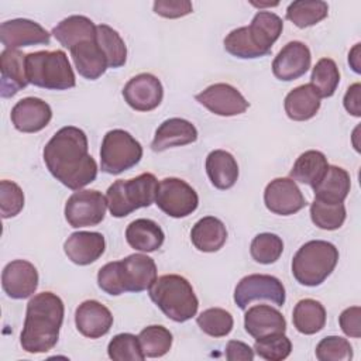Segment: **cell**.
<instances>
[{
    "label": "cell",
    "mask_w": 361,
    "mask_h": 361,
    "mask_svg": "<svg viewBox=\"0 0 361 361\" xmlns=\"http://www.w3.org/2000/svg\"><path fill=\"white\" fill-rule=\"evenodd\" d=\"M76 329L89 338H99L109 333L113 326V314L97 300L82 302L75 312Z\"/></svg>",
    "instance_id": "20"
},
{
    "label": "cell",
    "mask_w": 361,
    "mask_h": 361,
    "mask_svg": "<svg viewBox=\"0 0 361 361\" xmlns=\"http://www.w3.org/2000/svg\"><path fill=\"white\" fill-rule=\"evenodd\" d=\"M190 240L199 251L216 252L224 245L227 240V230L220 219L206 216L192 227Z\"/></svg>",
    "instance_id": "30"
},
{
    "label": "cell",
    "mask_w": 361,
    "mask_h": 361,
    "mask_svg": "<svg viewBox=\"0 0 361 361\" xmlns=\"http://www.w3.org/2000/svg\"><path fill=\"white\" fill-rule=\"evenodd\" d=\"M24 207V193L21 188L11 180L0 182V212L3 219L17 216Z\"/></svg>",
    "instance_id": "44"
},
{
    "label": "cell",
    "mask_w": 361,
    "mask_h": 361,
    "mask_svg": "<svg viewBox=\"0 0 361 361\" xmlns=\"http://www.w3.org/2000/svg\"><path fill=\"white\" fill-rule=\"evenodd\" d=\"M25 54L18 49H4L0 55V94L13 97L30 82L27 79Z\"/></svg>",
    "instance_id": "21"
},
{
    "label": "cell",
    "mask_w": 361,
    "mask_h": 361,
    "mask_svg": "<svg viewBox=\"0 0 361 361\" xmlns=\"http://www.w3.org/2000/svg\"><path fill=\"white\" fill-rule=\"evenodd\" d=\"M148 293L162 313L178 323L192 319L199 307V300L190 282L176 274L157 278Z\"/></svg>",
    "instance_id": "5"
},
{
    "label": "cell",
    "mask_w": 361,
    "mask_h": 361,
    "mask_svg": "<svg viewBox=\"0 0 361 361\" xmlns=\"http://www.w3.org/2000/svg\"><path fill=\"white\" fill-rule=\"evenodd\" d=\"M244 327L257 340L271 334L285 333L286 320L278 309L268 305H257L245 312Z\"/></svg>",
    "instance_id": "23"
},
{
    "label": "cell",
    "mask_w": 361,
    "mask_h": 361,
    "mask_svg": "<svg viewBox=\"0 0 361 361\" xmlns=\"http://www.w3.org/2000/svg\"><path fill=\"white\" fill-rule=\"evenodd\" d=\"M312 55L300 41L288 42L275 56L272 62V72L276 79L290 82L303 76L310 68Z\"/></svg>",
    "instance_id": "18"
},
{
    "label": "cell",
    "mask_w": 361,
    "mask_h": 361,
    "mask_svg": "<svg viewBox=\"0 0 361 361\" xmlns=\"http://www.w3.org/2000/svg\"><path fill=\"white\" fill-rule=\"evenodd\" d=\"M283 251V241L272 233H261L255 235L250 245V254L255 262L274 264L279 259Z\"/></svg>",
    "instance_id": "38"
},
{
    "label": "cell",
    "mask_w": 361,
    "mask_h": 361,
    "mask_svg": "<svg viewBox=\"0 0 361 361\" xmlns=\"http://www.w3.org/2000/svg\"><path fill=\"white\" fill-rule=\"evenodd\" d=\"M316 358L319 361H350L353 347L344 337L327 336L316 345Z\"/></svg>",
    "instance_id": "43"
},
{
    "label": "cell",
    "mask_w": 361,
    "mask_h": 361,
    "mask_svg": "<svg viewBox=\"0 0 361 361\" xmlns=\"http://www.w3.org/2000/svg\"><path fill=\"white\" fill-rule=\"evenodd\" d=\"M197 326L210 337H224L233 330V316L221 307H210L203 310L197 319Z\"/></svg>",
    "instance_id": "39"
},
{
    "label": "cell",
    "mask_w": 361,
    "mask_h": 361,
    "mask_svg": "<svg viewBox=\"0 0 361 361\" xmlns=\"http://www.w3.org/2000/svg\"><path fill=\"white\" fill-rule=\"evenodd\" d=\"M65 307L62 299L52 292H41L27 303L24 327L20 334L23 350L30 354L48 353L59 338Z\"/></svg>",
    "instance_id": "2"
},
{
    "label": "cell",
    "mask_w": 361,
    "mask_h": 361,
    "mask_svg": "<svg viewBox=\"0 0 361 361\" xmlns=\"http://www.w3.org/2000/svg\"><path fill=\"white\" fill-rule=\"evenodd\" d=\"M292 322L302 334H316L326 324V309L314 299H302L295 305Z\"/></svg>",
    "instance_id": "33"
},
{
    "label": "cell",
    "mask_w": 361,
    "mask_h": 361,
    "mask_svg": "<svg viewBox=\"0 0 361 361\" xmlns=\"http://www.w3.org/2000/svg\"><path fill=\"white\" fill-rule=\"evenodd\" d=\"M329 14V6L322 0H298L288 6L286 18L299 28L314 25Z\"/></svg>",
    "instance_id": "34"
},
{
    "label": "cell",
    "mask_w": 361,
    "mask_h": 361,
    "mask_svg": "<svg viewBox=\"0 0 361 361\" xmlns=\"http://www.w3.org/2000/svg\"><path fill=\"white\" fill-rule=\"evenodd\" d=\"M52 35L62 47L71 51L83 41L96 39V25L85 16H69L54 27Z\"/></svg>",
    "instance_id": "27"
},
{
    "label": "cell",
    "mask_w": 361,
    "mask_h": 361,
    "mask_svg": "<svg viewBox=\"0 0 361 361\" xmlns=\"http://www.w3.org/2000/svg\"><path fill=\"white\" fill-rule=\"evenodd\" d=\"M0 41L6 49L31 45H48L51 34L38 23L28 18H14L1 23Z\"/></svg>",
    "instance_id": "15"
},
{
    "label": "cell",
    "mask_w": 361,
    "mask_h": 361,
    "mask_svg": "<svg viewBox=\"0 0 361 361\" xmlns=\"http://www.w3.org/2000/svg\"><path fill=\"white\" fill-rule=\"evenodd\" d=\"M1 286L11 299L30 298L38 288L37 268L25 259L8 262L1 272Z\"/></svg>",
    "instance_id": "17"
},
{
    "label": "cell",
    "mask_w": 361,
    "mask_h": 361,
    "mask_svg": "<svg viewBox=\"0 0 361 361\" xmlns=\"http://www.w3.org/2000/svg\"><path fill=\"white\" fill-rule=\"evenodd\" d=\"M25 69L28 82L42 89L66 90L76 85L68 56L61 49L27 54Z\"/></svg>",
    "instance_id": "7"
},
{
    "label": "cell",
    "mask_w": 361,
    "mask_h": 361,
    "mask_svg": "<svg viewBox=\"0 0 361 361\" xmlns=\"http://www.w3.org/2000/svg\"><path fill=\"white\" fill-rule=\"evenodd\" d=\"M142 158L141 144L127 131L116 128L106 133L100 147L102 171L118 175L135 166Z\"/></svg>",
    "instance_id": "9"
},
{
    "label": "cell",
    "mask_w": 361,
    "mask_h": 361,
    "mask_svg": "<svg viewBox=\"0 0 361 361\" xmlns=\"http://www.w3.org/2000/svg\"><path fill=\"white\" fill-rule=\"evenodd\" d=\"M96 42L103 51L109 68H120L126 63L127 48L116 30L106 24L96 25Z\"/></svg>",
    "instance_id": "35"
},
{
    "label": "cell",
    "mask_w": 361,
    "mask_h": 361,
    "mask_svg": "<svg viewBox=\"0 0 361 361\" xmlns=\"http://www.w3.org/2000/svg\"><path fill=\"white\" fill-rule=\"evenodd\" d=\"M283 28L282 18L271 11H258L251 24L233 30L224 38V49L241 59H254L271 52Z\"/></svg>",
    "instance_id": "3"
},
{
    "label": "cell",
    "mask_w": 361,
    "mask_h": 361,
    "mask_svg": "<svg viewBox=\"0 0 361 361\" xmlns=\"http://www.w3.org/2000/svg\"><path fill=\"white\" fill-rule=\"evenodd\" d=\"M285 288L282 282L264 274H251L244 276L234 289V302L240 309H247L255 300H267L278 307L285 303Z\"/></svg>",
    "instance_id": "10"
},
{
    "label": "cell",
    "mask_w": 361,
    "mask_h": 361,
    "mask_svg": "<svg viewBox=\"0 0 361 361\" xmlns=\"http://www.w3.org/2000/svg\"><path fill=\"white\" fill-rule=\"evenodd\" d=\"M162 228L149 219H137L131 221L126 230V240L134 250L142 252L157 251L164 243Z\"/></svg>",
    "instance_id": "31"
},
{
    "label": "cell",
    "mask_w": 361,
    "mask_h": 361,
    "mask_svg": "<svg viewBox=\"0 0 361 361\" xmlns=\"http://www.w3.org/2000/svg\"><path fill=\"white\" fill-rule=\"evenodd\" d=\"M340 83V72L336 62L330 58H322L317 61L312 71L310 85L322 97H331Z\"/></svg>",
    "instance_id": "37"
},
{
    "label": "cell",
    "mask_w": 361,
    "mask_h": 361,
    "mask_svg": "<svg viewBox=\"0 0 361 361\" xmlns=\"http://www.w3.org/2000/svg\"><path fill=\"white\" fill-rule=\"evenodd\" d=\"M348 62L351 65V68L354 69V72L360 73V44H355V47L351 49V52L348 54Z\"/></svg>",
    "instance_id": "49"
},
{
    "label": "cell",
    "mask_w": 361,
    "mask_h": 361,
    "mask_svg": "<svg viewBox=\"0 0 361 361\" xmlns=\"http://www.w3.org/2000/svg\"><path fill=\"white\" fill-rule=\"evenodd\" d=\"M360 92H361V85L360 83H354L351 85L345 94H344V107L345 110L355 117L361 116V99H360Z\"/></svg>",
    "instance_id": "48"
},
{
    "label": "cell",
    "mask_w": 361,
    "mask_h": 361,
    "mask_svg": "<svg viewBox=\"0 0 361 361\" xmlns=\"http://www.w3.org/2000/svg\"><path fill=\"white\" fill-rule=\"evenodd\" d=\"M226 358L228 361H252L254 350L243 341L230 340L226 345Z\"/></svg>",
    "instance_id": "47"
},
{
    "label": "cell",
    "mask_w": 361,
    "mask_h": 361,
    "mask_svg": "<svg viewBox=\"0 0 361 361\" xmlns=\"http://www.w3.org/2000/svg\"><path fill=\"white\" fill-rule=\"evenodd\" d=\"M193 10L189 0H157L154 1V11L165 18H179L190 14Z\"/></svg>",
    "instance_id": "45"
},
{
    "label": "cell",
    "mask_w": 361,
    "mask_h": 361,
    "mask_svg": "<svg viewBox=\"0 0 361 361\" xmlns=\"http://www.w3.org/2000/svg\"><path fill=\"white\" fill-rule=\"evenodd\" d=\"M157 279V265L144 254H131L121 261H113L99 269V288L118 296L124 292H142L151 288Z\"/></svg>",
    "instance_id": "4"
},
{
    "label": "cell",
    "mask_w": 361,
    "mask_h": 361,
    "mask_svg": "<svg viewBox=\"0 0 361 361\" xmlns=\"http://www.w3.org/2000/svg\"><path fill=\"white\" fill-rule=\"evenodd\" d=\"M264 203L274 214L290 216L306 206V199L293 179L276 178L267 185Z\"/></svg>",
    "instance_id": "14"
},
{
    "label": "cell",
    "mask_w": 361,
    "mask_h": 361,
    "mask_svg": "<svg viewBox=\"0 0 361 361\" xmlns=\"http://www.w3.org/2000/svg\"><path fill=\"white\" fill-rule=\"evenodd\" d=\"M327 168L329 162L326 155L320 151L309 149L300 154L299 158L295 161L289 176L296 182L314 188L324 176Z\"/></svg>",
    "instance_id": "32"
},
{
    "label": "cell",
    "mask_w": 361,
    "mask_h": 361,
    "mask_svg": "<svg viewBox=\"0 0 361 361\" xmlns=\"http://www.w3.org/2000/svg\"><path fill=\"white\" fill-rule=\"evenodd\" d=\"M338 250L329 241L312 240L303 244L292 259L293 278L305 286H319L334 271Z\"/></svg>",
    "instance_id": "6"
},
{
    "label": "cell",
    "mask_w": 361,
    "mask_h": 361,
    "mask_svg": "<svg viewBox=\"0 0 361 361\" xmlns=\"http://www.w3.org/2000/svg\"><path fill=\"white\" fill-rule=\"evenodd\" d=\"M196 140H197L196 127L185 118L173 117V118L165 120L157 128L154 140L151 142V148L155 152H161L168 148L192 144Z\"/></svg>",
    "instance_id": "24"
},
{
    "label": "cell",
    "mask_w": 361,
    "mask_h": 361,
    "mask_svg": "<svg viewBox=\"0 0 361 361\" xmlns=\"http://www.w3.org/2000/svg\"><path fill=\"white\" fill-rule=\"evenodd\" d=\"M254 351L257 355L267 361H282L290 354L292 343L285 336V333L271 334L262 338H257Z\"/></svg>",
    "instance_id": "42"
},
{
    "label": "cell",
    "mask_w": 361,
    "mask_h": 361,
    "mask_svg": "<svg viewBox=\"0 0 361 361\" xmlns=\"http://www.w3.org/2000/svg\"><path fill=\"white\" fill-rule=\"evenodd\" d=\"M107 200L99 190H78L65 204V219L71 227H92L103 221Z\"/></svg>",
    "instance_id": "12"
},
{
    "label": "cell",
    "mask_w": 361,
    "mask_h": 361,
    "mask_svg": "<svg viewBox=\"0 0 361 361\" xmlns=\"http://www.w3.org/2000/svg\"><path fill=\"white\" fill-rule=\"evenodd\" d=\"M42 157L51 175L72 190L85 188L97 176V164L89 155L87 137L78 127L58 130L44 147Z\"/></svg>",
    "instance_id": "1"
},
{
    "label": "cell",
    "mask_w": 361,
    "mask_h": 361,
    "mask_svg": "<svg viewBox=\"0 0 361 361\" xmlns=\"http://www.w3.org/2000/svg\"><path fill=\"white\" fill-rule=\"evenodd\" d=\"M106 250L103 234L96 231L72 233L63 244L66 257L76 265H89L97 261Z\"/></svg>",
    "instance_id": "22"
},
{
    "label": "cell",
    "mask_w": 361,
    "mask_h": 361,
    "mask_svg": "<svg viewBox=\"0 0 361 361\" xmlns=\"http://www.w3.org/2000/svg\"><path fill=\"white\" fill-rule=\"evenodd\" d=\"M11 123L21 133H37L45 128L51 118L52 110L47 102L38 97H24L11 109Z\"/></svg>",
    "instance_id": "19"
},
{
    "label": "cell",
    "mask_w": 361,
    "mask_h": 361,
    "mask_svg": "<svg viewBox=\"0 0 361 361\" xmlns=\"http://www.w3.org/2000/svg\"><path fill=\"white\" fill-rule=\"evenodd\" d=\"M107 354L114 361H142L145 358L138 336L131 333L114 336L107 345Z\"/></svg>",
    "instance_id": "41"
},
{
    "label": "cell",
    "mask_w": 361,
    "mask_h": 361,
    "mask_svg": "<svg viewBox=\"0 0 361 361\" xmlns=\"http://www.w3.org/2000/svg\"><path fill=\"white\" fill-rule=\"evenodd\" d=\"M360 316H361L360 306H351V307H347L345 310L341 312V314L338 317V323H340V327H341V330L345 336L353 337V338H360L361 337Z\"/></svg>",
    "instance_id": "46"
},
{
    "label": "cell",
    "mask_w": 361,
    "mask_h": 361,
    "mask_svg": "<svg viewBox=\"0 0 361 361\" xmlns=\"http://www.w3.org/2000/svg\"><path fill=\"white\" fill-rule=\"evenodd\" d=\"M351 188V179L345 169L329 165L322 180L313 188L314 199L329 204H338L345 200Z\"/></svg>",
    "instance_id": "26"
},
{
    "label": "cell",
    "mask_w": 361,
    "mask_h": 361,
    "mask_svg": "<svg viewBox=\"0 0 361 361\" xmlns=\"http://www.w3.org/2000/svg\"><path fill=\"white\" fill-rule=\"evenodd\" d=\"M283 106L285 113L290 120L306 121L314 117L319 111L320 96L310 83L300 85L286 94Z\"/></svg>",
    "instance_id": "28"
},
{
    "label": "cell",
    "mask_w": 361,
    "mask_h": 361,
    "mask_svg": "<svg viewBox=\"0 0 361 361\" xmlns=\"http://www.w3.org/2000/svg\"><path fill=\"white\" fill-rule=\"evenodd\" d=\"M123 96L131 109L137 111H151L161 104L164 89L157 76L140 73L126 83Z\"/></svg>",
    "instance_id": "16"
},
{
    "label": "cell",
    "mask_w": 361,
    "mask_h": 361,
    "mask_svg": "<svg viewBox=\"0 0 361 361\" xmlns=\"http://www.w3.org/2000/svg\"><path fill=\"white\" fill-rule=\"evenodd\" d=\"M155 204L168 216L180 219L192 214L199 204L195 189L179 178H165L158 183Z\"/></svg>",
    "instance_id": "11"
},
{
    "label": "cell",
    "mask_w": 361,
    "mask_h": 361,
    "mask_svg": "<svg viewBox=\"0 0 361 361\" xmlns=\"http://www.w3.org/2000/svg\"><path fill=\"white\" fill-rule=\"evenodd\" d=\"M195 99L209 111L223 117L241 114L250 106V103L240 93V90L228 83L210 85L204 90L197 93Z\"/></svg>",
    "instance_id": "13"
},
{
    "label": "cell",
    "mask_w": 361,
    "mask_h": 361,
    "mask_svg": "<svg viewBox=\"0 0 361 361\" xmlns=\"http://www.w3.org/2000/svg\"><path fill=\"white\" fill-rule=\"evenodd\" d=\"M138 341L145 357L158 358L171 350L172 333L164 326L152 324L140 331Z\"/></svg>",
    "instance_id": "36"
},
{
    "label": "cell",
    "mask_w": 361,
    "mask_h": 361,
    "mask_svg": "<svg viewBox=\"0 0 361 361\" xmlns=\"http://www.w3.org/2000/svg\"><path fill=\"white\" fill-rule=\"evenodd\" d=\"M206 172L212 185L221 190L233 188L238 179L237 161L224 149H214L207 155Z\"/></svg>",
    "instance_id": "29"
},
{
    "label": "cell",
    "mask_w": 361,
    "mask_h": 361,
    "mask_svg": "<svg viewBox=\"0 0 361 361\" xmlns=\"http://www.w3.org/2000/svg\"><path fill=\"white\" fill-rule=\"evenodd\" d=\"M310 217L319 228L337 230L345 220V206L343 203L329 204L314 199L310 204Z\"/></svg>",
    "instance_id": "40"
},
{
    "label": "cell",
    "mask_w": 361,
    "mask_h": 361,
    "mask_svg": "<svg viewBox=\"0 0 361 361\" xmlns=\"http://www.w3.org/2000/svg\"><path fill=\"white\" fill-rule=\"evenodd\" d=\"M71 56L79 75L89 80L99 79L109 68L107 59L100 47L97 45L96 39L83 41L75 45L71 49Z\"/></svg>",
    "instance_id": "25"
},
{
    "label": "cell",
    "mask_w": 361,
    "mask_h": 361,
    "mask_svg": "<svg viewBox=\"0 0 361 361\" xmlns=\"http://www.w3.org/2000/svg\"><path fill=\"white\" fill-rule=\"evenodd\" d=\"M158 180L155 175L145 172L133 179H118L109 186L106 193L107 207L113 217H126L140 207H148L155 202Z\"/></svg>",
    "instance_id": "8"
}]
</instances>
